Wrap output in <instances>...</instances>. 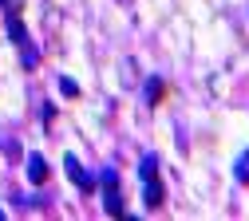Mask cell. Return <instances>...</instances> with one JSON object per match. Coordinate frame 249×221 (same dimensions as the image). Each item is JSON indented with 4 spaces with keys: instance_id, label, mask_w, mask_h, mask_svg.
<instances>
[{
    "instance_id": "1",
    "label": "cell",
    "mask_w": 249,
    "mask_h": 221,
    "mask_svg": "<svg viewBox=\"0 0 249 221\" xmlns=\"http://www.w3.org/2000/svg\"><path fill=\"white\" fill-rule=\"evenodd\" d=\"M99 186H103V209L111 217H123V194H119V174L115 170H103L99 174Z\"/></svg>"
},
{
    "instance_id": "2",
    "label": "cell",
    "mask_w": 249,
    "mask_h": 221,
    "mask_svg": "<svg viewBox=\"0 0 249 221\" xmlns=\"http://www.w3.org/2000/svg\"><path fill=\"white\" fill-rule=\"evenodd\" d=\"M64 166H68V174L75 178V186L83 189V194H91V189L99 186V178H87V174H83V166H79V158H75V154H68V158H64Z\"/></svg>"
},
{
    "instance_id": "3",
    "label": "cell",
    "mask_w": 249,
    "mask_h": 221,
    "mask_svg": "<svg viewBox=\"0 0 249 221\" xmlns=\"http://www.w3.org/2000/svg\"><path fill=\"white\" fill-rule=\"evenodd\" d=\"M142 202H146V209H150V213H154V209H162V202H166V189H162V182H159V178H146Z\"/></svg>"
},
{
    "instance_id": "4",
    "label": "cell",
    "mask_w": 249,
    "mask_h": 221,
    "mask_svg": "<svg viewBox=\"0 0 249 221\" xmlns=\"http://www.w3.org/2000/svg\"><path fill=\"white\" fill-rule=\"evenodd\" d=\"M28 182H32V186H44L48 182V162H44L40 154H28Z\"/></svg>"
},
{
    "instance_id": "5",
    "label": "cell",
    "mask_w": 249,
    "mask_h": 221,
    "mask_svg": "<svg viewBox=\"0 0 249 221\" xmlns=\"http://www.w3.org/2000/svg\"><path fill=\"white\" fill-rule=\"evenodd\" d=\"M159 99H162V75H150V83H146V103L159 107Z\"/></svg>"
},
{
    "instance_id": "6",
    "label": "cell",
    "mask_w": 249,
    "mask_h": 221,
    "mask_svg": "<svg viewBox=\"0 0 249 221\" xmlns=\"http://www.w3.org/2000/svg\"><path fill=\"white\" fill-rule=\"evenodd\" d=\"M139 174H142V182H146V178H159V154H146V158H142V170H139Z\"/></svg>"
},
{
    "instance_id": "7",
    "label": "cell",
    "mask_w": 249,
    "mask_h": 221,
    "mask_svg": "<svg viewBox=\"0 0 249 221\" xmlns=\"http://www.w3.org/2000/svg\"><path fill=\"white\" fill-rule=\"evenodd\" d=\"M59 91H64V95H68V99H75V95H79V83L64 75V79H59Z\"/></svg>"
}]
</instances>
